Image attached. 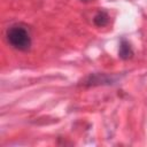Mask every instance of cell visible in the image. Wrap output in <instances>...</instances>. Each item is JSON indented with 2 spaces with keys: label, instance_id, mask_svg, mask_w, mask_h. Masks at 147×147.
<instances>
[{
  "label": "cell",
  "instance_id": "1",
  "mask_svg": "<svg viewBox=\"0 0 147 147\" xmlns=\"http://www.w3.org/2000/svg\"><path fill=\"white\" fill-rule=\"evenodd\" d=\"M7 40L14 48L18 51H28L31 46V37L29 31L22 25H13L7 30Z\"/></svg>",
  "mask_w": 147,
  "mask_h": 147
},
{
  "label": "cell",
  "instance_id": "2",
  "mask_svg": "<svg viewBox=\"0 0 147 147\" xmlns=\"http://www.w3.org/2000/svg\"><path fill=\"white\" fill-rule=\"evenodd\" d=\"M118 55H119V57L123 59V60H129V59H131L132 55H133V51H132L130 44H129L125 39H122V40H121Z\"/></svg>",
  "mask_w": 147,
  "mask_h": 147
},
{
  "label": "cell",
  "instance_id": "3",
  "mask_svg": "<svg viewBox=\"0 0 147 147\" xmlns=\"http://www.w3.org/2000/svg\"><path fill=\"white\" fill-rule=\"evenodd\" d=\"M93 21H94V24L96 26H105L109 21V16H108V14L106 11H99L94 16Z\"/></svg>",
  "mask_w": 147,
  "mask_h": 147
},
{
  "label": "cell",
  "instance_id": "4",
  "mask_svg": "<svg viewBox=\"0 0 147 147\" xmlns=\"http://www.w3.org/2000/svg\"><path fill=\"white\" fill-rule=\"evenodd\" d=\"M82 1H88V0H82Z\"/></svg>",
  "mask_w": 147,
  "mask_h": 147
}]
</instances>
